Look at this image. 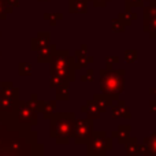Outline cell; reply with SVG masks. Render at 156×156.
I'll use <instances>...</instances> for the list:
<instances>
[{"instance_id": "obj_1", "label": "cell", "mask_w": 156, "mask_h": 156, "mask_svg": "<svg viewBox=\"0 0 156 156\" xmlns=\"http://www.w3.org/2000/svg\"><path fill=\"white\" fill-rule=\"evenodd\" d=\"M73 127H74V126H73V123H71V122H69L66 116H63V118H59V119H58L56 123H55V122H52L51 133L56 130V133H54V134H52L55 138H60V137L69 138L70 130L73 129Z\"/></svg>"}, {"instance_id": "obj_2", "label": "cell", "mask_w": 156, "mask_h": 156, "mask_svg": "<svg viewBox=\"0 0 156 156\" xmlns=\"http://www.w3.org/2000/svg\"><path fill=\"white\" fill-rule=\"evenodd\" d=\"M123 73H114V74H108L107 77L103 81V88L104 90L110 92V93H115L118 92L121 88H123V80H122Z\"/></svg>"}, {"instance_id": "obj_3", "label": "cell", "mask_w": 156, "mask_h": 156, "mask_svg": "<svg viewBox=\"0 0 156 156\" xmlns=\"http://www.w3.org/2000/svg\"><path fill=\"white\" fill-rule=\"evenodd\" d=\"M77 130V141L83 143V138L88 140L90 136V122L88 121H80L76 126Z\"/></svg>"}, {"instance_id": "obj_4", "label": "cell", "mask_w": 156, "mask_h": 156, "mask_svg": "<svg viewBox=\"0 0 156 156\" xmlns=\"http://www.w3.org/2000/svg\"><path fill=\"white\" fill-rule=\"evenodd\" d=\"M105 141H107V138L104 137V134H101V137H100V134H99V136H96V137L92 140V149H93L94 154L100 155V154H103V152L107 149L105 148V145H104Z\"/></svg>"}, {"instance_id": "obj_5", "label": "cell", "mask_w": 156, "mask_h": 156, "mask_svg": "<svg viewBox=\"0 0 156 156\" xmlns=\"http://www.w3.org/2000/svg\"><path fill=\"white\" fill-rule=\"evenodd\" d=\"M145 144H147V149H148L149 154L156 155V134L151 136V137L145 141Z\"/></svg>"}, {"instance_id": "obj_6", "label": "cell", "mask_w": 156, "mask_h": 156, "mask_svg": "<svg viewBox=\"0 0 156 156\" xmlns=\"http://www.w3.org/2000/svg\"><path fill=\"white\" fill-rule=\"evenodd\" d=\"M127 4H133V5H141L144 0H126Z\"/></svg>"}, {"instance_id": "obj_7", "label": "cell", "mask_w": 156, "mask_h": 156, "mask_svg": "<svg viewBox=\"0 0 156 156\" xmlns=\"http://www.w3.org/2000/svg\"><path fill=\"white\" fill-rule=\"evenodd\" d=\"M4 8H5V2L4 0H0V16H4V14H3Z\"/></svg>"}, {"instance_id": "obj_8", "label": "cell", "mask_w": 156, "mask_h": 156, "mask_svg": "<svg viewBox=\"0 0 156 156\" xmlns=\"http://www.w3.org/2000/svg\"><path fill=\"white\" fill-rule=\"evenodd\" d=\"M93 2L96 5H104L105 2H108V0H93Z\"/></svg>"}]
</instances>
